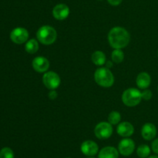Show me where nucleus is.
<instances>
[{
    "mask_svg": "<svg viewBox=\"0 0 158 158\" xmlns=\"http://www.w3.org/2000/svg\"><path fill=\"white\" fill-rule=\"evenodd\" d=\"M131 37L128 31L121 26H115L108 33V42L114 49H122L129 44Z\"/></svg>",
    "mask_w": 158,
    "mask_h": 158,
    "instance_id": "obj_1",
    "label": "nucleus"
},
{
    "mask_svg": "<svg viewBox=\"0 0 158 158\" xmlns=\"http://www.w3.org/2000/svg\"><path fill=\"white\" fill-rule=\"evenodd\" d=\"M36 38L43 44L51 45L56 40L57 32L52 26L45 25L39 28L36 32Z\"/></svg>",
    "mask_w": 158,
    "mask_h": 158,
    "instance_id": "obj_2",
    "label": "nucleus"
},
{
    "mask_svg": "<svg viewBox=\"0 0 158 158\" xmlns=\"http://www.w3.org/2000/svg\"><path fill=\"white\" fill-rule=\"evenodd\" d=\"M94 80L103 88H110L114 83V76L107 68H99L94 73Z\"/></svg>",
    "mask_w": 158,
    "mask_h": 158,
    "instance_id": "obj_3",
    "label": "nucleus"
},
{
    "mask_svg": "<svg viewBox=\"0 0 158 158\" xmlns=\"http://www.w3.org/2000/svg\"><path fill=\"white\" fill-rule=\"evenodd\" d=\"M142 100L141 91L135 88H130L122 94V101L128 107L137 106Z\"/></svg>",
    "mask_w": 158,
    "mask_h": 158,
    "instance_id": "obj_4",
    "label": "nucleus"
},
{
    "mask_svg": "<svg viewBox=\"0 0 158 158\" xmlns=\"http://www.w3.org/2000/svg\"><path fill=\"white\" fill-rule=\"evenodd\" d=\"M113 126L109 122H100L94 129L96 137L100 139H106L113 134Z\"/></svg>",
    "mask_w": 158,
    "mask_h": 158,
    "instance_id": "obj_5",
    "label": "nucleus"
},
{
    "mask_svg": "<svg viewBox=\"0 0 158 158\" xmlns=\"http://www.w3.org/2000/svg\"><path fill=\"white\" fill-rule=\"evenodd\" d=\"M43 82L46 88L49 90H56L61 83L60 75L54 71H46L43 76Z\"/></svg>",
    "mask_w": 158,
    "mask_h": 158,
    "instance_id": "obj_6",
    "label": "nucleus"
},
{
    "mask_svg": "<svg viewBox=\"0 0 158 158\" xmlns=\"http://www.w3.org/2000/svg\"><path fill=\"white\" fill-rule=\"evenodd\" d=\"M10 39L16 44H23L29 40V32L26 28L16 27L11 32Z\"/></svg>",
    "mask_w": 158,
    "mask_h": 158,
    "instance_id": "obj_7",
    "label": "nucleus"
},
{
    "mask_svg": "<svg viewBox=\"0 0 158 158\" xmlns=\"http://www.w3.org/2000/svg\"><path fill=\"white\" fill-rule=\"evenodd\" d=\"M135 150V143L129 137L121 139L118 144V151L124 156H131Z\"/></svg>",
    "mask_w": 158,
    "mask_h": 158,
    "instance_id": "obj_8",
    "label": "nucleus"
},
{
    "mask_svg": "<svg viewBox=\"0 0 158 158\" xmlns=\"http://www.w3.org/2000/svg\"><path fill=\"white\" fill-rule=\"evenodd\" d=\"M32 65L33 69L38 73H46L48 71L49 68V60L46 57L43 56H38L35 57L32 62Z\"/></svg>",
    "mask_w": 158,
    "mask_h": 158,
    "instance_id": "obj_9",
    "label": "nucleus"
},
{
    "mask_svg": "<svg viewBox=\"0 0 158 158\" xmlns=\"http://www.w3.org/2000/svg\"><path fill=\"white\" fill-rule=\"evenodd\" d=\"M81 152L87 156H94L99 152V146L93 140H86L82 143L80 147Z\"/></svg>",
    "mask_w": 158,
    "mask_h": 158,
    "instance_id": "obj_10",
    "label": "nucleus"
},
{
    "mask_svg": "<svg viewBox=\"0 0 158 158\" xmlns=\"http://www.w3.org/2000/svg\"><path fill=\"white\" fill-rule=\"evenodd\" d=\"M69 8L64 3H60L55 6L52 9V15L57 20H64L69 16Z\"/></svg>",
    "mask_w": 158,
    "mask_h": 158,
    "instance_id": "obj_11",
    "label": "nucleus"
},
{
    "mask_svg": "<svg viewBox=\"0 0 158 158\" xmlns=\"http://www.w3.org/2000/svg\"><path fill=\"white\" fill-rule=\"evenodd\" d=\"M157 127L151 122H147L142 126L141 136L145 140H152L157 136Z\"/></svg>",
    "mask_w": 158,
    "mask_h": 158,
    "instance_id": "obj_12",
    "label": "nucleus"
},
{
    "mask_svg": "<svg viewBox=\"0 0 158 158\" xmlns=\"http://www.w3.org/2000/svg\"><path fill=\"white\" fill-rule=\"evenodd\" d=\"M117 132L118 135L122 137H130L132 136L134 133V127L131 122H120L117 125Z\"/></svg>",
    "mask_w": 158,
    "mask_h": 158,
    "instance_id": "obj_13",
    "label": "nucleus"
},
{
    "mask_svg": "<svg viewBox=\"0 0 158 158\" xmlns=\"http://www.w3.org/2000/svg\"><path fill=\"white\" fill-rule=\"evenodd\" d=\"M151 77L148 72H140L136 79V84L140 89H147L151 85Z\"/></svg>",
    "mask_w": 158,
    "mask_h": 158,
    "instance_id": "obj_14",
    "label": "nucleus"
},
{
    "mask_svg": "<svg viewBox=\"0 0 158 158\" xmlns=\"http://www.w3.org/2000/svg\"><path fill=\"white\" fill-rule=\"evenodd\" d=\"M118 150L114 147H105L102 148L98 153V158H118L119 157Z\"/></svg>",
    "mask_w": 158,
    "mask_h": 158,
    "instance_id": "obj_15",
    "label": "nucleus"
},
{
    "mask_svg": "<svg viewBox=\"0 0 158 158\" xmlns=\"http://www.w3.org/2000/svg\"><path fill=\"white\" fill-rule=\"evenodd\" d=\"M92 62L97 66H103L106 61V57L104 53L101 50H96L91 56Z\"/></svg>",
    "mask_w": 158,
    "mask_h": 158,
    "instance_id": "obj_16",
    "label": "nucleus"
},
{
    "mask_svg": "<svg viewBox=\"0 0 158 158\" xmlns=\"http://www.w3.org/2000/svg\"><path fill=\"white\" fill-rule=\"evenodd\" d=\"M39 47V41L35 39H30L28 40L25 45V50L27 53L30 54H33L38 51Z\"/></svg>",
    "mask_w": 158,
    "mask_h": 158,
    "instance_id": "obj_17",
    "label": "nucleus"
},
{
    "mask_svg": "<svg viewBox=\"0 0 158 158\" xmlns=\"http://www.w3.org/2000/svg\"><path fill=\"white\" fill-rule=\"evenodd\" d=\"M151 152V147L147 144H141L137 149V154L140 158H148Z\"/></svg>",
    "mask_w": 158,
    "mask_h": 158,
    "instance_id": "obj_18",
    "label": "nucleus"
},
{
    "mask_svg": "<svg viewBox=\"0 0 158 158\" xmlns=\"http://www.w3.org/2000/svg\"><path fill=\"white\" fill-rule=\"evenodd\" d=\"M111 59L114 63L120 64L124 59V54L121 49H114L111 54Z\"/></svg>",
    "mask_w": 158,
    "mask_h": 158,
    "instance_id": "obj_19",
    "label": "nucleus"
},
{
    "mask_svg": "<svg viewBox=\"0 0 158 158\" xmlns=\"http://www.w3.org/2000/svg\"><path fill=\"white\" fill-rule=\"evenodd\" d=\"M121 121V115L119 112L113 111L108 116V122L111 125H117Z\"/></svg>",
    "mask_w": 158,
    "mask_h": 158,
    "instance_id": "obj_20",
    "label": "nucleus"
},
{
    "mask_svg": "<svg viewBox=\"0 0 158 158\" xmlns=\"http://www.w3.org/2000/svg\"><path fill=\"white\" fill-rule=\"evenodd\" d=\"M0 158H14V153L9 147H4L0 150Z\"/></svg>",
    "mask_w": 158,
    "mask_h": 158,
    "instance_id": "obj_21",
    "label": "nucleus"
},
{
    "mask_svg": "<svg viewBox=\"0 0 158 158\" xmlns=\"http://www.w3.org/2000/svg\"><path fill=\"white\" fill-rule=\"evenodd\" d=\"M141 95H142V99L143 100L148 101L150 99H151L152 98V91H151L150 89H144L143 91L141 92Z\"/></svg>",
    "mask_w": 158,
    "mask_h": 158,
    "instance_id": "obj_22",
    "label": "nucleus"
},
{
    "mask_svg": "<svg viewBox=\"0 0 158 158\" xmlns=\"http://www.w3.org/2000/svg\"><path fill=\"white\" fill-rule=\"evenodd\" d=\"M151 150L154 151V153L158 155V138L154 139L151 143Z\"/></svg>",
    "mask_w": 158,
    "mask_h": 158,
    "instance_id": "obj_23",
    "label": "nucleus"
},
{
    "mask_svg": "<svg viewBox=\"0 0 158 158\" xmlns=\"http://www.w3.org/2000/svg\"><path fill=\"white\" fill-rule=\"evenodd\" d=\"M48 96H49V98L50 99L54 100V99H56L58 97V93H57L55 90H51L49 92V94H48Z\"/></svg>",
    "mask_w": 158,
    "mask_h": 158,
    "instance_id": "obj_24",
    "label": "nucleus"
},
{
    "mask_svg": "<svg viewBox=\"0 0 158 158\" xmlns=\"http://www.w3.org/2000/svg\"><path fill=\"white\" fill-rule=\"evenodd\" d=\"M108 3L113 6H117L121 4L123 0H107Z\"/></svg>",
    "mask_w": 158,
    "mask_h": 158,
    "instance_id": "obj_25",
    "label": "nucleus"
},
{
    "mask_svg": "<svg viewBox=\"0 0 158 158\" xmlns=\"http://www.w3.org/2000/svg\"><path fill=\"white\" fill-rule=\"evenodd\" d=\"M105 66H106V68H111L114 67V62L112 61V60H106V63H105Z\"/></svg>",
    "mask_w": 158,
    "mask_h": 158,
    "instance_id": "obj_26",
    "label": "nucleus"
},
{
    "mask_svg": "<svg viewBox=\"0 0 158 158\" xmlns=\"http://www.w3.org/2000/svg\"><path fill=\"white\" fill-rule=\"evenodd\" d=\"M148 158H158V155H152V156H149Z\"/></svg>",
    "mask_w": 158,
    "mask_h": 158,
    "instance_id": "obj_27",
    "label": "nucleus"
},
{
    "mask_svg": "<svg viewBox=\"0 0 158 158\" xmlns=\"http://www.w3.org/2000/svg\"><path fill=\"white\" fill-rule=\"evenodd\" d=\"M87 158H96V157H94V156H89V157H87Z\"/></svg>",
    "mask_w": 158,
    "mask_h": 158,
    "instance_id": "obj_28",
    "label": "nucleus"
},
{
    "mask_svg": "<svg viewBox=\"0 0 158 158\" xmlns=\"http://www.w3.org/2000/svg\"><path fill=\"white\" fill-rule=\"evenodd\" d=\"M99 1H102V0H99Z\"/></svg>",
    "mask_w": 158,
    "mask_h": 158,
    "instance_id": "obj_29",
    "label": "nucleus"
},
{
    "mask_svg": "<svg viewBox=\"0 0 158 158\" xmlns=\"http://www.w3.org/2000/svg\"><path fill=\"white\" fill-rule=\"evenodd\" d=\"M157 91H158V87H157Z\"/></svg>",
    "mask_w": 158,
    "mask_h": 158,
    "instance_id": "obj_30",
    "label": "nucleus"
},
{
    "mask_svg": "<svg viewBox=\"0 0 158 158\" xmlns=\"http://www.w3.org/2000/svg\"><path fill=\"white\" fill-rule=\"evenodd\" d=\"M157 55H158V51H157Z\"/></svg>",
    "mask_w": 158,
    "mask_h": 158,
    "instance_id": "obj_31",
    "label": "nucleus"
},
{
    "mask_svg": "<svg viewBox=\"0 0 158 158\" xmlns=\"http://www.w3.org/2000/svg\"><path fill=\"white\" fill-rule=\"evenodd\" d=\"M67 158H71V157H67Z\"/></svg>",
    "mask_w": 158,
    "mask_h": 158,
    "instance_id": "obj_32",
    "label": "nucleus"
}]
</instances>
